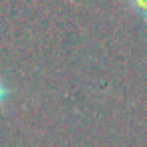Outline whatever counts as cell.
<instances>
[{"instance_id": "6da1fadb", "label": "cell", "mask_w": 147, "mask_h": 147, "mask_svg": "<svg viewBox=\"0 0 147 147\" xmlns=\"http://www.w3.org/2000/svg\"><path fill=\"white\" fill-rule=\"evenodd\" d=\"M127 4L139 18H143L147 22V0H127Z\"/></svg>"}, {"instance_id": "7a4b0ae2", "label": "cell", "mask_w": 147, "mask_h": 147, "mask_svg": "<svg viewBox=\"0 0 147 147\" xmlns=\"http://www.w3.org/2000/svg\"><path fill=\"white\" fill-rule=\"evenodd\" d=\"M8 97H10V87H8V83L2 77H0V107L8 101Z\"/></svg>"}]
</instances>
